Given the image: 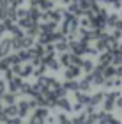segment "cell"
Here are the masks:
<instances>
[{
    "instance_id": "1",
    "label": "cell",
    "mask_w": 122,
    "mask_h": 124,
    "mask_svg": "<svg viewBox=\"0 0 122 124\" xmlns=\"http://www.w3.org/2000/svg\"><path fill=\"white\" fill-rule=\"evenodd\" d=\"M13 50V39H2L0 41V55H7Z\"/></svg>"
},
{
    "instance_id": "7",
    "label": "cell",
    "mask_w": 122,
    "mask_h": 124,
    "mask_svg": "<svg viewBox=\"0 0 122 124\" xmlns=\"http://www.w3.org/2000/svg\"><path fill=\"white\" fill-rule=\"evenodd\" d=\"M55 48L60 50V52H64L65 48H69V39H62V41H58L57 44H55Z\"/></svg>"
},
{
    "instance_id": "2",
    "label": "cell",
    "mask_w": 122,
    "mask_h": 124,
    "mask_svg": "<svg viewBox=\"0 0 122 124\" xmlns=\"http://www.w3.org/2000/svg\"><path fill=\"white\" fill-rule=\"evenodd\" d=\"M115 99H119V92H110L106 96V103H104V108L106 110H112L113 105H115Z\"/></svg>"
},
{
    "instance_id": "8",
    "label": "cell",
    "mask_w": 122,
    "mask_h": 124,
    "mask_svg": "<svg viewBox=\"0 0 122 124\" xmlns=\"http://www.w3.org/2000/svg\"><path fill=\"white\" fill-rule=\"evenodd\" d=\"M0 5H4V7H9V5H14V0H0Z\"/></svg>"
},
{
    "instance_id": "5",
    "label": "cell",
    "mask_w": 122,
    "mask_h": 124,
    "mask_svg": "<svg viewBox=\"0 0 122 124\" xmlns=\"http://www.w3.org/2000/svg\"><path fill=\"white\" fill-rule=\"evenodd\" d=\"M81 69L85 71V73H92L94 71V62L92 60H81Z\"/></svg>"
},
{
    "instance_id": "6",
    "label": "cell",
    "mask_w": 122,
    "mask_h": 124,
    "mask_svg": "<svg viewBox=\"0 0 122 124\" xmlns=\"http://www.w3.org/2000/svg\"><path fill=\"white\" fill-rule=\"evenodd\" d=\"M0 98H2V101H4V103L5 105H13L14 103V101H16V98H14V94H9V92H5V94H2V96H0Z\"/></svg>"
},
{
    "instance_id": "3",
    "label": "cell",
    "mask_w": 122,
    "mask_h": 124,
    "mask_svg": "<svg viewBox=\"0 0 122 124\" xmlns=\"http://www.w3.org/2000/svg\"><path fill=\"white\" fill-rule=\"evenodd\" d=\"M80 76V67L78 66H69L67 69H65V78H69V80H73V78Z\"/></svg>"
},
{
    "instance_id": "4",
    "label": "cell",
    "mask_w": 122,
    "mask_h": 124,
    "mask_svg": "<svg viewBox=\"0 0 122 124\" xmlns=\"http://www.w3.org/2000/svg\"><path fill=\"white\" fill-rule=\"evenodd\" d=\"M30 103H27V101H21V103L18 105V115L20 117H25V114H29V110H30Z\"/></svg>"
}]
</instances>
